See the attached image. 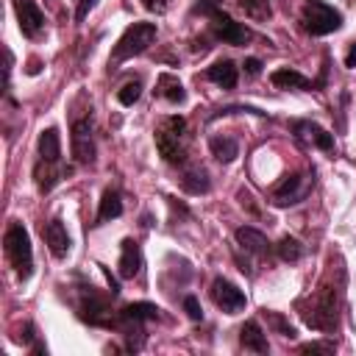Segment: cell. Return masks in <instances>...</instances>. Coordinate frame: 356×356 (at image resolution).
<instances>
[{"mask_svg":"<svg viewBox=\"0 0 356 356\" xmlns=\"http://www.w3.org/2000/svg\"><path fill=\"white\" fill-rule=\"evenodd\" d=\"M275 253H278L281 261H289L292 264V261H298L303 256V245L295 236H281L278 245H275Z\"/></svg>","mask_w":356,"mask_h":356,"instance_id":"cell-25","label":"cell"},{"mask_svg":"<svg viewBox=\"0 0 356 356\" xmlns=\"http://www.w3.org/2000/svg\"><path fill=\"white\" fill-rule=\"evenodd\" d=\"M234 236H236V245L245 248V250L253 253V256H267L270 248H273V245L267 242V236H264L259 228H253V225H242V228H236Z\"/></svg>","mask_w":356,"mask_h":356,"instance_id":"cell-15","label":"cell"},{"mask_svg":"<svg viewBox=\"0 0 356 356\" xmlns=\"http://www.w3.org/2000/svg\"><path fill=\"white\" fill-rule=\"evenodd\" d=\"M70 150L78 164H92L95 161V122L92 114L75 117L70 125Z\"/></svg>","mask_w":356,"mask_h":356,"instance_id":"cell-8","label":"cell"},{"mask_svg":"<svg viewBox=\"0 0 356 356\" xmlns=\"http://www.w3.org/2000/svg\"><path fill=\"white\" fill-rule=\"evenodd\" d=\"M239 203H242V206H248L253 214H259V209H256V203H253V195H250L248 189H239Z\"/></svg>","mask_w":356,"mask_h":356,"instance_id":"cell-34","label":"cell"},{"mask_svg":"<svg viewBox=\"0 0 356 356\" xmlns=\"http://www.w3.org/2000/svg\"><path fill=\"white\" fill-rule=\"evenodd\" d=\"M122 214V197L117 189H106L103 197H100V206H97V214H95V225H103L108 220H117Z\"/></svg>","mask_w":356,"mask_h":356,"instance_id":"cell-21","label":"cell"},{"mask_svg":"<svg viewBox=\"0 0 356 356\" xmlns=\"http://www.w3.org/2000/svg\"><path fill=\"white\" fill-rule=\"evenodd\" d=\"M156 150L159 156L167 161V164H184L186 161V153H189V122L186 117L181 114H170V117H161L159 125H156Z\"/></svg>","mask_w":356,"mask_h":356,"instance_id":"cell-2","label":"cell"},{"mask_svg":"<svg viewBox=\"0 0 356 356\" xmlns=\"http://www.w3.org/2000/svg\"><path fill=\"white\" fill-rule=\"evenodd\" d=\"M239 342L245 350H253V353H267L270 345H267V334L261 331L259 320H245V325L239 328Z\"/></svg>","mask_w":356,"mask_h":356,"instance_id":"cell-17","label":"cell"},{"mask_svg":"<svg viewBox=\"0 0 356 356\" xmlns=\"http://www.w3.org/2000/svg\"><path fill=\"white\" fill-rule=\"evenodd\" d=\"M67 175H70V167H64L61 161H42V159H36V164H33V181H36V189L42 195L53 192V186L61 184Z\"/></svg>","mask_w":356,"mask_h":356,"instance_id":"cell-11","label":"cell"},{"mask_svg":"<svg viewBox=\"0 0 356 356\" xmlns=\"http://www.w3.org/2000/svg\"><path fill=\"white\" fill-rule=\"evenodd\" d=\"M42 234H44V242H47L50 256H53V259H67V253L72 250V239H70L64 222H61L58 217H53V220H47V222L42 225Z\"/></svg>","mask_w":356,"mask_h":356,"instance_id":"cell-12","label":"cell"},{"mask_svg":"<svg viewBox=\"0 0 356 356\" xmlns=\"http://www.w3.org/2000/svg\"><path fill=\"white\" fill-rule=\"evenodd\" d=\"M312 186H314V172H292V175L281 178V184H275L270 203L278 206V209L295 206L312 192Z\"/></svg>","mask_w":356,"mask_h":356,"instance_id":"cell-7","label":"cell"},{"mask_svg":"<svg viewBox=\"0 0 356 356\" xmlns=\"http://www.w3.org/2000/svg\"><path fill=\"white\" fill-rule=\"evenodd\" d=\"M156 97H161V100H167V103H184L186 100V89H184V83L172 75V72H161L159 78H156Z\"/></svg>","mask_w":356,"mask_h":356,"instance_id":"cell-19","label":"cell"},{"mask_svg":"<svg viewBox=\"0 0 356 356\" xmlns=\"http://www.w3.org/2000/svg\"><path fill=\"white\" fill-rule=\"evenodd\" d=\"M139 95H142V81H128V83L117 92V100H120L122 106H134V103L139 100Z\"/></svg>","mask_w":356,"mask_h":356,"instance_id":"cell-28","label":"cell"},{"mask_svg":"<svg viewBox=\"0 0 356 356\" xmlns=\"http://www.w3.org/2000/svg\"><path fill=\"white\" fill-rule=\"evenodd\" d=\"M270 81H273V86H278V89H317L314 81H309L303 72H298V70H292V67H278V70H273V72H270Z\"/></svg>","mask_w":356,"mask_h":356,"instance_id":"cell-16","label":"cell"},{"mask_svg":"<svg viewBox=\"0 0 356 356\" xmlns=\"http://www.w3.org/2000/svg\"><path fill=\"white\" fill-rule=\"evenodd\" d=\"M206 78H209L211 83L222 86V89H234L236 81H239V70H236V64H234L231 58H222V61H214V64L206 70Z\"/></svg>","mask_w":356,"mask_h":356,"instance_id":"cell-18","label":"cell"},{"mask_svg":"<svg viewBox=\"0 0 356 356\" xmlns=\"http://www.w3.org/2000/svg\"><path fill=\"white\" fill-rule=\"evenodd\" d=\"M142 6L150 8V11H164V6H161L159 0H142Z\"/></svg>","mask_w":356,"mask_h":356,"instance_id":"cell-36","label":"cell"},{"mask_svg":"<svg viewBox=\"0 0 356 356\" xmlns=\"http://www.w3.org/2000/svg\"><path fill=\"white\" fill-rule=\"evenodd\" d=\"M236 3L253 19H267L270 17V0H236Z\"/></svg>","mask_w":356,"mask_h":356,"instance_id":"cell-26","label":"cell"},{"mask_svg":"<svg viewBox=\"0 0 356 356\" xmlns=\"http://www.w3.org/2000/svg\"><path fill=\"white\" fill-rule=\"evenodd\" d=\"M159 306L156 303H147V300H134V303H128L120 314L125 317V320H136V323H147V320H159Z\"/></svg>","mask_w":356,"mask_h":356,"instance_id":"cell-24","label":"cell"},{"mask_svg":"<svg viewBox=\"0 0 356 356\" xmlns=\"http://www.w3.org/2000/svg\"><path fill=\"white\" fill-rule=\"evenodd\" d=\"M11 3H14V14H17L22 36L36 39L42 33V28H44V14L36 6V0H11Z\"/></svg>","mask_w":356,"mask_h":356,"instance_id":"cell-10","label":"cell"},{"mask_svg":"<svg viewBox=\"0 0 356 356\" xmlns=\"http://www.w3.org/2000/svg\"><path fill=\"white\" fill-rule=\"evenodd\" d=\"M95 6H97V0H78V8H75V22H83Z\"/></svg>","mask_w":356,"mask_h":356,"instance_id":"cell-31","label":"cell"},{"mask_svg":"<svg viewBox=\"0 0 356 356\" xmlns=\"http://www.w3.org/2000/svg\"><path fill=\"white\" fill-rule=\"evenodd\" d=\"M184 312H186V317H189L192 323H200V320H203V309H200V300H197L195 295H186V298H184Z\"/></svg>","mask_w":356,"mask_h":356,"instance_id":"cell-29","label":"cell"},{"mask_svg":"<svg viewBox=\"0 0 356 356\" xmlns=\"http://www.w3.org/2000/svg\"><path fill=\"white\" fill-rule=\"evenodd\" d=\"M337 350V345L331 342V339H325V342H306V345H300V353H334Z\"/></svg>","mask_w":356,"mask_h":356,"instance_id":"cell-30","label":"cell"},{"mask_svg":"<svg viewBox=\"0 0 356 356\" xmlns=\"http://www.w3.org/2000/svg\"><path fill=\"white\" fill-rule=\"evenodd\" d=\"M345 67H350V70L356 67V42L350 44V50H348V56H345Z\"/></svg>","mask_w":356,"mask_h":356,"instance_id":"cell-35","label":"cell"},{"mask_svg":"<svg viewBox=\"0 0 356 356\" xmlns=\"http://www.w3.org/2000/svg\"><path fill=\"white\" fill-rule=\"evenodd\" d=\"M300 28L309 36H328L342 28V14L325 0H303L300 6Z\"/></svg>","mask_w":356,"mask_h":356,"instance_id":"cell-6","label":"cell"},{"mask_svg":"<svg viewBox=\"0 0 356 356\" xmlns=\"http://www.w3.org/2000/svg\"><path fill=\"white\" fill-rule=\"evenodd\" d=\"M339 295H342L339 281H331V275L323 278V284L314 292H309L306 298L298 300L300 320L314 331H325V334L334 331L337 317H339V312H337L339 309Z\"/></svg>","mask_w":356,"mask_h":356,"instance_id":"cell-1","label":"cell"},{"mask_svg":"<svg viewBox=\"0 0 356 356\" xmlns=\"http://www.w3.org/2000/svg\"><path fill=\"white\" fill-rule=\"evenodd\" d=\"M242 67H245V72H248V75H253V78L261 72V61H259V58H253V56H250V58H245V64H242Z\"/></svg>","mask_w":356,"mask_h":356,"instance_id":"cell-33","label":"cell"},{"mask_svg":"<svg viewBox=\"0 0 356 356\" xmlns=\"http://www.w3.org/2000/svg\"><path fill=\"white\" fill-rule=\"evenodd\" d=\"M192 14L209 17V33L217 42H225V44H248L253 39V31L248 25L236 22L234 17H228L220 8V0H195L192 3Z\"/></svg>","mask_w":356,"mask_h":356,"instance_id":"cell-3","label":"cell"},{"mask_svg":"<svg viewBox=\"0 0 356 356\" xmlns=\"http://www.w3.org/2000/svg\"><path fill=\"white\" fill-rule=\"evenodd\" d=\"M264 317H267V323H270L281 337H286V339H295V337H298V331L284 320V314H278V312H264Z\"/></svg>","mask_w":356,"mask_h":356,"instance_id":"cell-27","label":"cell"},{"mask_svg":"<svg viewBox=\"0 0 356 356\" xmlns=\"http://www.w3.org/2000/svg\"><path fill=\"white\" fill-rule=\"evenodd\" d=\"M139 270H142V248H139L136 239L125 236V239L120 242L117 273H120V278H134V275H139Z\"/></svg>","mask_w":356,"mask_h":356,"instance_id":"cell-14","label":"cell"},{"mask_svg":"<svg viewBox=\"0 0 356 356\" xmlns=\"http://www.w3.org/2000/svg\"><path fill=\"white\" fill-rule=\"evenodd\" d=\"M292 134H295L298 139L312 142L317 150H325V153L334 150V134L325 131L323 125L312 122V120H295V122H292Z\"/></svg>","mask_w":356,"mask_h":356,"instance_id":"cell-13","label":"cell"},{"mask_svg":"<svg viewBox=\"0 0 356 356\" xmlns=\"http://www.w3.org/2000/svg\"><path fill=\"white\" fill-rule=\"evenodd\" d=\"M97 267H100V273H103L106 281H108V292H111V295H120V284H117V278L108 273V267H106V264H97Z\"/></svg>","mask_w":356,"mask_h":356,"instance_id":"cell-32","label":"cell"},{"mask_svg":"<svg viewBox=\"0 0 356 356\" xmlns=\"http://www.w3.org/2000/svg\"><path fill=\"white\" fill-rule=\"evenodd\" d=\"M181 189L189 192V195H206L211 189V181H209V172L200 167V164H192L181 172Z\"/></svg>","mask_w":356,"mask_h":356,"instance_id":"cell-20","label":"cell"},{"mask_svg":"<svg viewBox=\"0 0 356 356\" xmlns=\"http://www.w3.org/2000/svg\"><path fill=\"white\" fill-rule=\"evenodd\" d=\"M39 159L42 161H61V136H58V128H44L39 134Z\"/></svg>","mask_w":356,"mask_h":356,"instance_id":"cell-22","label":"cell"},{"mask_svg":"<svg viewBox=\"0 0 356 356\" xmlns=\"http://www.w3.org/2000/svg\"><path fill=\"white\" fill-rule=\"evenodd\" d=\"M156 36H159L156 22H134V25H128V28L122 31V36L117 39L108 64H122V61H128V58L145 53V50L156 42Z\"/></svg>","mask_w":356,"mask_h":356,"instance_id":"cell-5","label":"cell"},{"mask_svg":"<svg viewBox=\"0 0 356 356\" xmlns=\"http://www.w3.org/2000/svg\"><path fill=\"white\" fill-rule=\"evenodd\" d=\"M3 250L6 259L11 261L14 273L19 281H28L33 275V248H31V236L25 231L22 222H11L3 234Z\"/></svg>","mask_w":356,"mask_h":356,"instance_id":"cell-4","label":"cell"},{"mask_svg":"<svg viewBox=\"0 0 356 356\" xmlns=\"http://www.w3.org/2000/svg\"><path fill=\"white\" fill-rule=\"evenodd\" d=\"M209 150H211V156H214L217 161H222V164H228V161H234V159L239 156V145H236L234 136H211V139H209Z\"/></svg>","mask_w":356,"mask_h":356,"instance_id":"cell-23","label":"cell"},{"mask_svg":"<svg viewBox=\"0 0 356 356\" xmlns=\"http://www.w3.org/2000/svg\"><path fill=\"white\" fill-rule=\"evenodd\" d=\"M211 300L225 312V314H236V312H242L245 309V292L236 286V284H231L228 278H222V275H217L214 281H211Z\"/></svg>","mask_w":356,"mask_h":356,"instance_id":"cell-9","label":"cell"}]
</instances>
